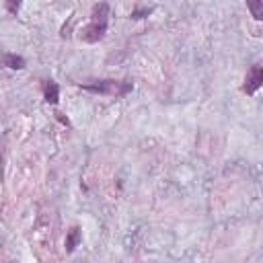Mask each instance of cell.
Here are the masks:
<instances>
[{"mask_svg": "<svg viewBox=\"0 0 263 263\" xmlns=\"http://www.w3.org/2000/svg\"><path fill=\"white\" fill-rule=\"evenodd\" d=\"M4 4H6V10L10 14H16L18 8H21V0H4Z\"/></svg>", "mask_w": 263, "mask_h": 263, "instance_id": "obj_8", "label": "cell"}, {"mask_svg": "<svg viewBox=\"0 0 263 263\" xmlns=\"http://www.w3.org/2000/svg\"><path fill=\"white\" fill-rule=\"evenodd\" d=\"M247 8L255 21L263 18V0H247Z\"/></svg>", "mask_w": 263, "mask_h": 263, "instance_id": "obj_7", "label": "cell"}, {"mask_svg": "<svg viewBox=\"0 0 263 263\" xmlns=\"http://www.w3.org/2000/svg\"><path fill=\"white\" fill-rule=\"evenodd\" d=\"M261 84H263V66H261V64H255V66H251V70H249L247 76H245L242 90H245L247 95H255Z\"/></svg>", "mask_w": 263, "mask_h": 263, "instance_id": "obj_3", "label": "cell"}, {"mask_svg": "<svg viewBox=\"0 0 263 263\" xmlns=\"http://www.w3.org/2000/svg\"><path fill=\"white\" fill-rule=\"evenodd\" d=\"M107 25H109V4L107 2H99L92 6V14H90V23L86 27H82L80 31V39L84 43H97L105 37L107 33Z\"/></svg>", "mask_w": 263, "mask_h": 263, "instance_id": "obj_1", "label": "cell"}, {"mask_svg": "<svg viewBox=\"0 0 263 263\" xmlns=\"http://www.w3.org/2000/svg\"><path fill=\"white\" fill-rule=\"evenodd\" d=\"M43 97L49 105H55L60 101V86L53 80H43Z\"/></svg>", "mask_w": 263, "mask_h": 263, "instance_id": "obj_5", "label": "cell"}, {"mask_svg": "<svg viewBox=\"0 0 263 263\" xmlns=\"http://www.w3.org/2000/svg\"><path fill=\"white\" fill-rule=\"evenodd\" d=\"M84 90L95 92V95H107V97H125L134 84L129 80H92L80 84Z\"/></svg>", "mask_w": 263, "mask_h": 263, "instance_id": "obj_2", "label": "cell"}, {"mask_svg": "<svg viewBox=\"0 0 263 263\" xmlns=\"http://www.w3.org/2000/svg\"><path fill=\"white\" fill-rule=\"evenodd\" d=\"M150 12H152V8H136V10H132V18H144Z\"/></svg>", "mask_w": 263, "mask_h": 263, "instance_id": "obj_9", "label": "cell"}, {"mask_svg": "<svg viewBox=\"0 0 263 263\" xmlns=\"http://www.w3.org/2000/svg\"><path fill=\"white\" fill-rule=\"evenodd\" d=\"M80 238H82L80 228H78V226H72V228L68 230V234H66V251H68V253H72V251L78 247Z\"/></svg>", "mask_w": 263, "mask_h": 263, "instance_id": "obj_6", "label": "cell"}, {"mask_svg": "<svg viewBox=\"0 0 263 263\" xmlns=\"http://www.w3.org/2000/svg\"><path fill=\"white\" fill-rule=\"evenodd\" d=\"M0 68L8 70H23L25 68V58L10 53V51H0Z\"/></svg>", "mask_w": 263, "mask_h": 263, "instance_id": "obj_4", "label": "cell"}]
</instances>
